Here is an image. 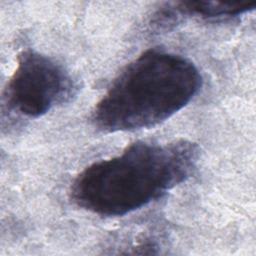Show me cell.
<instances>
[{
    "instance_id": "4",
    "label": "cell",
    "mask_w": 256,
    "mask_h": 256,
    "mask_svg": "<svg viewBox=\"0 0 256 256\" xmlns=\"http://www.w3.org/2000/svg\"><path fill=\"white\" fill-rule=\"evenodd\" d=\"M182 20L186 16L203 19H222L236 17L255 8V1L219 2V1H183L174 2Z\"/></svg>"
},
{
    "instance_id": "2",
    "label": "cell",
    "mask_w": 256,
    "mask_h": 256,
    "mask_svg": "<svg viewBox=\"0 0 256 256\" xmlns=\"http://www.w3.org/2000/svg\"><path fill=\"white\" fill-rule=\"evenodd\" d=\"M201 84V74L191 60L162 49H149L113 80L90 119L106 133L150 128L184 108Z\"/></svg>"
},
{
    "instance_id": "1",
    "label": "cell",
    "mask_w": 256,
    "mask_h": 256,
    "mask_svg": "<svg viewBox=\"0 0 256 256\" xmlns=\"http://www.w3.org/2000/svg\"><path fill=\"white\" fill-rule=\"evenodd\" d=\"M198 158V146L188 140L137 141L119 155L87 166L72 183L71 199L93 214L123 216L184 182Z\"/></svg>"
},
{
    "instance_id": "3",
    "label": "cell",
    "mask_w": 256,
    "mask_h": 256,
    "mask_svg": "<svg viewBox=\"0 0 256 256\" xmlns=\"http://www.w3.org/2000/svg\"><path fill=\"white\" fill-rule=\"evenodd\" d=\"M74 89L72 78L62 65L46 55L27 50L18 56L4 100L18 115L38 118L70 98Z\"/></svg>"
}]
</instances>
